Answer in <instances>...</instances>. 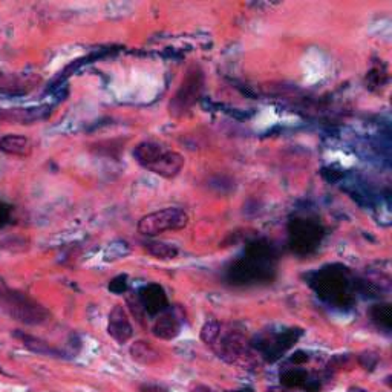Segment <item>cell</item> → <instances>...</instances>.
<instances>
[{"label":"cell","mask_w":392,"mask_h":392,"mask_svg":"<svg viewBox=\"0 0 392 392\" xmlns=\"http://www.w3.org/2000/svg\"><path fill=\"white\" fill-rule=\"evenodd\" d=\"M109 290L115 294H123L127 292V276L120 274L109 282Z\"/></svg>","instance_id":"obj_21"},{"label":"cell","mask_w":392,"mask_h":392,"mask_svg":"<svg viewBox=\"0 0 392 392\" xmlns=\"http://www.w3.org/2000/svg\"><path fill=\"white\" fill-rule=\"evenodd\" d=\"M348 392H367L364 389H360V388H349Z\"/></svg>","instance_id":"obj_27"},{"label":"cell","mask_w":392,"mask_h":392,"mask_svg":"<svg viewBox=\"0 0 392 392\" xmlns=\"http://www.w3.org/2000/svg\"><path fill=\"white\" fill-rule=\"evenodd\" d=\"M107 333L118 343H126L127 340L132 339L133 327L126 309L121 305H115L112 308L109 314V322H107Z\"/></svg>","instance_id":"obj_11"},{"label":"cell","mask_w":392,"mask_h":392,"mask_svg":"<svg viewBox=\"0 0 392 392\" xmlns=\"http://www.w3.org/2000/svg\"><path fill=\"white\" fill-rule=\"evenodd\" d=\"M0 152L5 155H11V157H30L32 152V143L30 138L23 137V135H5L0 138Z\"/></svg>","instance_id":"obj_12"},{"label":"cell","mask_w":392,"mask_h":392,"mask_svg":"<svg viewBox=\"0 0 392 392\" xmlns=\"http://www.w3.org/2000/svg\"><path fill=\"white\" fill-rule=\"evenodd\" d=\"M138 301L140 305L151 316L163 314L168 308L167 294L164 288L158 285V283H149V285L141 288L138 293Z\"/></svg>","instance_id":"obj_10"},{"label":"cell","mask_w":392,"mask_h":392,"mask_svg":"<svg viewBox=\"0 0 392 392\" xmlns=\"http://www.w3.org/2000/svg\"><path fill=\"white\" fill-rule=\"evenodd\" d=\"M311 374L302 368H288L281 374V384L290 389H303Z\"/></svg>","instance_id":"obj_15"},{"label":"cell","mask_w":392,"mask_h":392,"mask_svg":"<svg viewBox=\"0 0 392 392\" xmlns=\"http://www.w3.org/2000/svg\"><path fill=\"white\" fill-rule=\"evenodd\" d=\"M276 261L278 253L268 241H254L247 247L246 254L230 265L227 279L239 287L272 282L276 276Z\"/></svg>","instance_id":"obj_1"},{"label":"cell","mask_w":392,"mask_h":392,"mask_svg":"<svg viewBox=\"0 0 392 392\" xmlns=\"http://www.w3.org/2000/svg\"><path fill=\"white\" fill-rule=\"evenodd\" d=\"M133 158L146 171L166 179L178 177L184 167V157L181 153L157 141H143L137 144L133 149Z\"/></svg>","instance_id":"obj_3"},{"label":"cell","mask_w":392,"mask_h":392,"mask_svg":"<svg viewBox=\"0 0 392 392\" xmlns=\"http://www.w3.org/2000/svg\"><path fill=\"white\" fill-rule=\"evenodd\" d=\"M193 392H216V391H213L212 388L206 386V384H198V386H196V388L193 389Z\"/></svg>","instance_id":"obj_25"},{"label":"cell","mask_w":392,"mask_h":392,"mask_svg":"<svg viewBox=\"0 0 392 392\" xmlns=\"http://www.w3.org/2000/svg\"><path fill=\"white\" fill-rule=\"evenodd\" d=\"M290 248L299 256H308L319 247L323 238V228L319 222L296 218L290 222Z\"/></svg>","instance_id":"obj_8"},{"label":"cell","mask_w":392,"mask_h":392,"mask_svg":"<svg viewBox=\"0 0 392 392\" xmlns=\"http://www.w3.org/2000/svg\"><path fill=\"white\" fill-rule=\"evenodd\" d=\"M202 89H204V72L199 66L188 67L186 77L182 78L181 86L168 105V112L172 117L179 118L190 112L196 101L199 100Z\"/></svg>","instance_id":"obj_6"},{"label":"cell","mask_w":392,"mask_h":392,"mask_svg":"<svg viewBox=\"0 0 392 392\" xmlns=\"http://www.w3.org/2000/svg\"><path fill=\"white\" fill-rule=\"evenodd\" d=\"M0 311L25 325H43L50 320V311L28 294L16 292L0 281Z\"/></svg>","instance_id":"obj_4"},{"label":"cell","mask_w":392,"mask_h":392,"mask_svg":"<svg viewBox=\"0 0 392 392\" xmlns=\"http://www.w3.org/2000/svg\"><path fill=\"white\" fill-rule=\"evenodd\" d=\"M215 353L218 354L219 359H222L227 363H238L242 359L250 356V348L252 345L246 339V336L241 331H227V333H221L218 339L212 345Z\"/></svg>","instance_id":"obj_9"},{"label":"cell","mask_w":392,"mask_h":392,"mask_svg":"<svg viewBox=\"0 0 392 392\" xmlns=\"http://www.w3.org/2000/svg\"><path fill=\"white\" fill-rule=\"evenodd\" d=\"M356 279L347 267L339 263L322 267L311 276L309 285L323 302L336 308H349L356 302Z\"/></svg>","instance_id":"obj_2"},{"label":"cell","mask_w":392,"mask_h":392,"mask_svg":"<svg viewBox=\"0 0 392 392\" xmlns=\"http://www.w3.org/2000/svg\"><path fill=\"white\" fill-rule=\"evenodd\" d=\"M11 212H12L11 206L0 201V228L5 227L11 221Z\"/></svg>","instance_id":"obj_22"},{"label":"cell","mask_w":392,"mask_h":392,"mask_svg":"<svg viewBox=\"0 0 392 392\" xmlns=\"http://www.w3.org/2000/svg\"><path fill=\"white\" fill-rule=\"evenodd\" d=\"M152 333L161 340H173L177 339L181 333V322L177 319V316L164 311V313L160 314L158 319L155 320Z\"/></svg>","instance_id":"obj_13"},{"label":"cell","mask_w":392,"mask_h":392,"mask_svg":"<svg viewBox=\"0 0 392 392\" xmlns=\"http://www.w3.org/2000/svg\"><path fill=\"white\" fill-rule=\"evenodd\" d=\"M190 216L179 207H166L163 210H157L144 215L138 221V232L144 236H158L166 232H179L184 230Z\"/></svg>","instance_id":"obj_5"},{"label":"cell","mask_w":392,"mask_h":392,"mask_svg":"<svg viewBox=\"0 0 392 392\" xmlns=\"http://www.w3.org/2000/svg\"><path fill=\"white\" fill-rule=\"evenodd\" d=\"M23 82L11 72H0V94H22Z\"/></svg>","instance_id":"obj_18"},{"label":"cell","mask_w":392,"mask_h":392,"mask_svg":"<svg viewBox=\"0 0 392 392\" xmlns=\"http://www.w3.org/2000/svg\"><path fill=\"white\" fill-rule=\"evenodd\" d=\"M140 391L141 392H164L161 388H152V386H143Z\"/></svg>","instance_id":"obj_26"},{"label":"cell","mask_w":392,"mask_h":392,"mask_svg":"<svg viewBox=\"0 0 392 392\" xmlns=\"http://www.w3.org/2000/svg\"><path fill=\"white\" fill-rule=\"evenodd\" d=\"M308 354L307 353H303V351H297L296 354H293L292 359H290V362L294 363V364H303V363H307L308 362Z\"/></svg>","instance_id":"obj_23"},{"label":"cell","mask_w":392,"mask_h":392,"mask_svg":"<svg viewBox=\"0 0 392 392\" xmlns=\"http://www.w3.org/2000/svg\"><path fill=\"white\" fill-rule=\"evenodd\" d=\"M221 328L222 325L218 320H208L204 323V327L201 328V340L207 343V345H212L218 339V336L221 333Z\"/></svg>","instance_id":"obj_19"},{"label":"cell","mask_w":392,"mask_h":392,"mask_svg":"<svg viewBox=\"0 0 392 392\" xmlns=\"http://www.w3.org/2000/svg\"><path fill=\"white\" fill-rule=\"evenodd\" d=\"M131 356L141 364H153L160 360V353L149 342L138 340L131 347Z\"/></svg>","instance_id":"obj_14"},{"label":"cell","mask_w":392,"mask_h":392,"mask_svg":"<svg viewBox=\"0 0 392 392\" xmlns=\"http://www.w3.org/2000/svg\"><path fill=\"white\" fill-rule=\"evenodd\" d=\"M147 253L152 254L153 258L157 259H175L178 256V248L167 244V242H160V241H151L144 244Z\"/></svg>","instance_id":"obj_17"},{"label":"cell","mask_w":392,"mask_h":392,"mask_svg":"<svg viewBox=\"0 0 392 392\" xmlns=\"http://www.w3.org/2000/svg\"><path fill=\"white\" fill-rule=\"evenodd\" d=\"M302 329L299 328H287L279 333H265L261 334L252 345L261 357L268 363H276L292 349L296 342L301 339Z\"/></svg>","instance_id":"obj_7"},{"label":"cell","mask_w":392,"mask_h":392,"mask_svg":"<svg viewBox=\"0 0 392 392\" xmlns=\"http://www.w3.org/2000/svg\"><path fill=\"white\" fill-rule=\"evenodd\" d=\"M23 340L25 347H28L34 353H39V354H54L57 356L58 353L54 348L48 347L45 342H42L40 339H36V337H31V336H20Z\"/></svg>","instance_id":"obj_20"},{"label":"cell","mask_w":392,"mask_h":392,"mask_svg":"<svg viewBox=\"0 0 392 392\" xmlns=\"http://www.w3.org/2000/svg\"><path fill=\"white\" fill-rule=\"evenodd\" d=\"M369 316L378 328L389 331L392 328V307L389 303H377L369 311Z\"/></svg>","instance_id":"obj_16"},{"label":"cell","mask_w":392,"mask_h":392,"mask_svg":"<svg viewBox=\"0 0 392 392\" xmlns=\"http://www.w3.org/2000/svg\"><path fill=\"white\" fill-rule=\"evenodd\" d=\"M230 392H253L252 389H239V391H230Z\"/></svg>","instance_id":"obj_28"},{"label":"cell","mask_w":392,"mask_h":392,"mask_svg":"<svg viewBox=\"0 0 392 392\" xmlns=\"http://www.w3.org/2000/svg\"><path fill=\"white\" fill-rule=\"evenodd\" d=\"M267 392H297V391L285 388V386H282V384H279V386H270L267 389Z\"/></svg>","instance_id":"obj_24"}]
</instances>
